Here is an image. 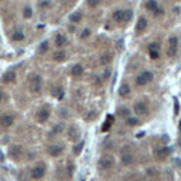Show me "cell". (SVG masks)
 I'll return each mask as SVG.
<instances>
[{
  "instance_id": "8fae6325",
  "label": "cell",
  "mask_w": 181,
  "mask_h": 181,
  "mask_svg": "<svg viewBox=\"0 0 181 181\" xmlns=\"http://www.w3.org/2000/svg\"><path fill=\"white\" fill-rule=\"evenodd\" d=\"M47 151L51 157H60L62 154V151H64V147L61 144H51V146H48Z\"/></svg>"
},
{
  "instance_id": "3957f363",
  "label": "cell",
  "mask_w": 181,
  "mask_h": 181,
  "mask_svg": "<svg viewBox=\"0 0 181 181\" xmlns=\"http://www.w3.org/2000/svg\"><path fill=\"white\" fill-rule=\"evenodd\" d=\"M98 170L99 171H109L115 167V157L109 154L102 156L99 160H98Z\"/></svg>"
},
{
  "instance_id": "74e56055",
  "label": "cell",
  "mask_w": 181,
  "mask_h": 181,
  "mask_svg": "<svg viewBox=\"0 0 181 181\" xmlns=\"http://www.w3.org/2000/svg\"><path fill=\"white\" fill-rule=\"evenodd\" d=\"M61 116H67V109H61Z\"/></svg>"
},
{
  "instance_id": "f546056e",
  "label": "cell",
  "mask_w": 181,
  "mask_h": 181,
  "mask_svg": "<svg viewBox=\"0 0 181 181\" xmlns=\"http://www.w3.org/2000/svg\"><path fill=\"white\" fill-rule=\"evenodd\" d=\"M90 34H92V30H90V28H84V30L81 31V34H79V38L81 40H85V38L90 37Z\"/></svg>"
},
{
  "instance_id": "e575fe53",
  "label": "cell",
  "mask_w": 181,
  "mask_h": 181,
  "mask_svg": "<svg viewBox=\"0 0 181 181\" xmlns=\"http://www.w3.org/2000/svg\"><path fill=\"white\" fill-rule=\"evenodd\" d=\"M146 174L150 175V177H153L154 174H157V171H156V168H149V170L146 171Z\"/></svg>"
},
{
  "instance_id": "d590c367",
  "label": "cell",
  "mask_w": 181,
  "mask_h": 181,
  "mask_svg": "<svg viewBox=\"0 0 181 181\" xmlns=\"http://www.w3.org/2000/svg\"><path fill=\"white\" fill-rule=\"evenodd\" d=\"M88 6L89 7H96V6H99V3H98V2H88Z\"/></svg>"
},
{
  "instance_id": "484cf974",
  "label": "cell",
  "mask_w": 181,
  "mask_h": 181,
  "mask_svg": "<svg viewBox=\"0 0 181 181\" xmlns=\"http://www.w3.org/2000/svg\"><path fill=\"white\" fill-rule=\"evenodd\" d=\"M65 130V124L64 123H58V124H55L53 128V134H60V133H62V132Z\"/></svg>"
},
{
  "instance_id": "7c38bea8",
  "label": "cell",
  "mask_w": 181,
  "mask_h": 181,
  "mask_svg": "<svg viewBox=\"0 0 181 181\" xmlns=\"http://www.w3.org/2000/svg\"><path fill=\"white\" fill-rule=\"evenodd\" d=\"M50 115H51V111L48 107H41L40 111L37 112V120L40 123H45L50 119Z\"/></svg>"
},
{
  "instance_id": "4fadbf2b",
  "label": "cell",
  "mask_w": 181,
  "mask_h": 181,
  "mask_svg": "<svg viewBox=\"0 0 181 181\" xmlns=\"http://www.w3.org/2000/svg\"><path fill=\"white\" fill-rule=\"evenodd\" d=\"M54 44H55V47L57 48H64L68 45V38L65 37L64 34L58 33L55 37H54Z\"/></svg>"
},
{
  "instance_id": "277c9868",
  "label": "cell",
  "mask_w": 181,
  "mask_h": 181,
  "mask_svg": "<svg viewBox=\"0 0 181 181\" xmlns=\"http://www.w3.org/2000/svg\"><path fill=\"white\" fill-rule=\"evenodd\" d=\"M28 86H30V90L31 94L34 95H38L43 89V78L41 75L38 74H33L30 77V81H28Z\"/></svg>"
},
{
  "instance_id": "2e32d148",
  "label": "cell",
  "mask_w": 181,
  "mask_h": 181,
  "mask_svg": "<svg viewBox=\"0 0 181 181\" xmlns=\"http://www.w3.org/2000/svg\"><path fill=\"white\" fill-rule=\"evenodd\" d=\"M13 123H14V117L11 115H4V116L0 117V124L3 128H10Z\"/></svg>"
},
{
  "instance_id": "f35d334b",
  "label": "cell",
  "mask_w": 181,
  "mask_h": 181,
  "mask_svg": "<svg viewBox=\"0 0 181 181\" xmlns=\"http://www.w3.org/2000/svg\"><path fill=\"white\" fill-rule=\"evenodd\" d=\"M4 98H6V96H4V95H3V92L0 90V102H3V101H4Z\"/></svg>"
},
{
  "instance_id": "ac0fdd59",
  "label": "cell",
  "mask_w": 181,
  "mask_h": 181,
  "mask_svg": "<svg viewBox=\"0 0 181 181\" xmlns=\"http://www.w3.org/2000/svg\"><path fill=\"white\" fill-rule=\"evenodd\" d=\"M149 54H150V57L153 58V60H157V58L160 57V53H158V44H156V43L150 44V47H149Z\"/></svg>"
},
{
  "instance_id": "9a60e30c",
  "label": "cell",
  "mask_w": 181,
  "mask_h": 181,
  "mask_svg": "<svg viewBox=\"0 0 181 181\" xmlns=\"http://www.w3.org/2000/svg\"><path fill=\"white\" fill-rule=\"evenodd\" d=\"M120 163L123 166H132L134 163V156L132 154V153H124V154H122V157H120Z\"/></svg>"
},
{
  "instance_id": "cb8c5ba5",
  "label": "cell",
  "mask_w": 181,
  "mask_h": 181,
  "mask_svg": "<svg viewBox=\"0 0 181 181\" xmlns=\"http://www.w3.org/2000/svg\"><path fill=\"white\" fill-rule=\"evenodd\" d=\"M132 112H130V109H129V107H119V109H117V115H119V116L120 117H123V119H126V117H129V116H132Z\"/></svg>"
},
{
  "instance_id": "8992f818",
  "label": "cell",
  "mask_w": 181,
  "mask_h": 181,
  "mask_svg": "<svg viewBox=\"0 0 181 181\" xmlns=\"http://www.w3.org/2000/svg\"><path fill=\"white\" fill-rule=\"evenodd\" d=\"M133 112L136 116H146L149 113V103L146 101H137L133 103Z\"/></svg>"
},
{
  "instance_id": "ab89813d",
  "label": "cell",
  "mask_w": 181,
  "mask_h": 181,
  "mask_svg": "<svg viewBox=\"0 0 181 181\" xmlns=\"http://www.w3.org/2000/svg\"><path fill=\"white\" fill-rule=\"evenodd\" d=\"M4 160V156H3V153H2V151H0V163H2V161Z\"/></svg>"
},
{
  "instance_id": "836d02e7",
  "label": "cell",
  "mask_w": 181,
  "mask_h": 181,
  "mask_svg": "<svg viewBox=\"0 0 181 181\" xmlns=\"http://www.w3.org/2000/svg\"><path fill=\"white\" fill-rule=\"evenodd\" d=\"M82 146H84V143H79L78 146H75V150H74V153H75V154H79V153H81V150H82Z\"/></svg>"
},
{
  "instance_id": "8d00e7d4",
  "label": "cell",
  "mask_w": 181,
  "mask_h": 181,
  "mask_svg": "<svg viewBox=\"0 0 181 181\" xmlns=\"http://www.w3.org/2000/svg\"><path fill=\"white\" fill-rule=\"evenodd\" d=\"M51 3L50 2H45V3H40V7H50Z\"/></svg>"
},
{
  "instance_id": "ffe728a7",
  "label": "cell",
  "mask_w": 181,
  "mask_h": 181,
  "mask_svg": "<svg viewBox=\"0 0 181 181\" xmlns=\"http://www.w3.org/2000/svg\"><path fill=\"white\" fill-rule=\"evenodd\" d=\"M14 79H16V72L14 71H7L6 74L3 75L4 84H11V82H14Z\"/></svg>"
},
{
  "instance_id": "f1b7e54d",
  "label": "cell",
  "mask_w": 181,
  "mask_h": 181,
  "mask_svg": "<svg viewBox=\"0 0 181 181\" xmlns=\"http://www.w3.org/2000/svg\"><path fill=\"white\" fill-rule=\"evenodd\" d=\"M23 16L26 17V19H31V17H33V9H31L30 6H24V9H23Z\"/></svg>"
},
{
  "instance_id": "4dcf8cb0",
  "label": "cell",
  "mask_w": 181,
  "mask_h": 181,
  "mask_svg": "<svg viewBox=\"0 0 181 181\" xmlns=\"http://www.w3.org/2000/svg\"><path fill=\"white\" fill-rule=\"evenodd\" d=\"M112 61V55L111 54H105L103 57H101V64H107Z\"/></svg>"
},
{
  "instance_id": "7a4b0ae2",
  "label": "cell",
  "mask_w": 181,
  "mask_h": 181,
  "mask_svg": "<svg viewBox=\"0 0 181 181\" xmlns=\"http://www.w3.org/2000/svg\"><path fill=\"white\" fill-rule=\"evenodd\" d=\"M153 79H154L153 72L149 71V69H144V71H141V72H139V74L136 75V78H134V84H136V86H146V85H149Z\"/></svg>"
},
{
  "instance_id": "4316f807",
  "label": "cell",
  "mask_w": 181,
  "mask_h": 181,
  "mask_svg": "<svg viewBox=\"0 0 181 181\" xmlns=\"http://www.w3.org/2000/svg\"><path fill=\"white\" fill-rule=\"evenodd\" d=\"M24 38H26V36H24V33L21 30L14 31V34H13V40L14 41H23Z\"/></svg>"
},
{
  "instance_id": "5b68a950",
  "label": "cell",
  "mask_w": 181,
  "mask_h": 181,
  "mask_svg": "<svg viewBox=\"0 0 181 181\" xmlns=\"http://www.w3.org/2000/svg\"><path fill=\"white\" fill-rule=\"evenodd\" d=\"M178 37L177 36H170L167 40V50H166V54H167L168 58H174L178 53Z\"/></svg>"
},
{
  "instance_id": "9c48e42d",
  "label": "cell",
  "mask_w": 181,
  "mask_h": 181,
  "mask_svg": "<svg viewBox=\"0 0 181 181\" xmlns=\"http://www.w3.org/2000/svg\"><path fill=\"white\" fill-rule=\"evenodd\" d=\"M81 137V130L78 126L75 124H71L69 128L67 129V139L69 141H78Z\"/></svg>"
},
{
  "instance_id": "1f68e13d",
  "label": "cell",
  "mask_w": 181,
  "mask_h": 181,
  "mask_svg": "<svg viewBox=\"0 0 181 181\" xmlns=\"http://www.w3.org/2000/svg\"><path fill=\"white\" fill-rule=\"evenodd\" d=\"M153 14H154L156 17H158V16H163V14H164V9H163V7H161V6H158L157 9H156L154 11H153Z\"/></svg>"
},
{
  "instance_id": "30bf717a",
  "label": "cell",
  "mask_w": 181,
  "mask_h": 181,
  "mask_svg": "<svg viewBox=\"0 0 181 181\" xmlns=\"http://www.w3.org/2000/svg\"><path fill=\"white\" fill-rule=\"evenodd\" d=\"M30 175L33 180H41L45 175V167L44 166H36V167L31 168Z\"/></svg>"
},
{
  "instance_id": "83f0119b",
  "label": "cell",
  "mask_w": 181,
  "mask_h": 181,
  "mask_svg": "<svg viewBox=\"0 0 181 181\" xmlns=\"http://www.w3.org/2000/svg\"><path fill=\"white\" fill-rule=\"evenodd\" d=\"M48 48H50V43L48 41H43L40 45V48H38V53L40 54H45L48 51Z\"/></svg>"
},
{
  "instance_id": "44dd1931",
  "label": "cell",
  "mask_w": 181,
  "mask_h": 181,
  "mask_svg": "<svg viewBox=\"0 0 181 181\" xmlns=\"http://www.w3.org/2000/svg\"><path fill=\"white\" fill-rule=\"evenodd\" d=\"M71 74L74 75V77H81V75L84 74V67H82L81 64L72 65V68H71Z\"/></svg>"
},
{
  "instance_id": "ba28073f",
  "label": "cell",
  "mask_w": 181,
  "mask_h": 181,
  "mask_svg": "<svg viewBox=\"0 0 181 181\" xmlns=\"http://www.w3.org/2000/svg\"><path fill=\"white\" fill-rule=\"evenodd\" d=\"M149 27V20L146 16H140L137 19V21H136V26H134V33L137 34V36H140V34H143L144 31L147 30Z\"/></svg>"
},
{
  "instance_id": "e0dca14e",
  "label": "cell",
  "mask_w": 181,
  "mask_h": 181,
  "mask_svg": "<svg viewBox=\"0 0 181 181\" xmlns=\"http://www.w3.org/2000/svg\"><path fill=\"white\" fill-rule=\"evenodd\" d=\"M132 89H130V85L128 84V82H123V84L120 85V88H119V95H120L122 98H128L129 95H130Z\"/></svg>"
},
{
  "instance_id": "d6986e66",
  "label": "cell",
  "mask_w": 181,
  "mask_h": 181,
  "mask_svg": "<svg viewBox=\"0 0 181 181\" xmlns=\"http://www.w3.org/2000/svg\"><path fill=\"white\" fill-rule=\"evenodd\" d=\"M126 124H128L129 128H137L139 124H140V119L136 116H129V117H126Z\"/></svg>"
},
{
  "instance_id": "d4e9b609",
  "label": "cell",
  "mask_w": 181,
  "mask_h": 181,
  "mask_svg": "<svg viewBox=\"0 0 181 181\" xmlns=\"http://www.w3.org/2000/svg\"><path fill=\"white\" fill-rule=\"evenodd\" d=\"M53 58H54V61H57V62H62V61H65V58H67V54H65L64 51H57V53H54Z\"/></svg>"
},
{
  "instance_id": "d6a6232c",
  "label": "cell",
  "mask_w": 181,
  "mask_h": 181,
  "mask_svg": "<svg viewBox=\"0 0 181 181\" xmlns=\"http://www.w3.org/2000/svg\"><path fill=\"white\" fill-rule=\"evenodd\" d=\"M54 95L57 98H62L64 96V90L61 89V88H58V89H55V92H54Z\"/></svg>"
},
{
  "instance_id": "7402d4cb",
  "label": "cell",
  "mask_w": 181,
  "mask_h": 181,
  "mask_svg": "<svg viewBox=\"0 0 181 181\" xmlns=\"http://www.w3.org/2000/svg\"><path fill=\"white\" fill-rule=\"evenodd\" d=\"M81 20H82V13H81V11H74V13L69 16V21L72 24H78Z\"/></svg>"
},
{
  "instance_id": "5bb4252c",
  "label": "cell",
  "mask_w": 181,
  "mask_h": 181,
  "mask_svg": "<svg viewBox=\"0 0 181 181\" xmlns=\"http://www.w3.org/2000/svg\"><path fill=\"white\" fill-rule=\"evenodd\" d=\"M21 154H23L21 146H11L10 150H9V156H10V158H13V160H19V158L21 157Z\"/></svg>"
},
{
  "instance_id": "603a6c76",
  "label": "cell",
  "mask_w": 181,
  "mask_h": 181,
  "mask_svg": "<svg viewBox=\"0 0 181 181\" xmlns=\"http://www.w3.org/2000/svg\"><path fill=\"white\" fill-rule=\"evenodd\" d=\"M158 6H160V4H158L157 2H153V0H150V2H146V3H144V9H146L147 11H151V13H153V11H154Z\"/></svg>"
},
{
  "instance_id": "6da1fadb",
  "label": "cell",
  "mask_w": 181,
  "mask_h": 181,
  "mask_svg": "<svg viewBox=\"0 0 181 181\" xmlns=\"http://www.w3.org/2000/svg\"><path fill=\"white\" fill-rule=\"evenodd\" d=\"M133 17V11L130 9H116L112 13V20L116 23H129Z\"/></svg>"
},
{
  "instance_id": "52a82bcc",
  "label": "cell",
  "mask_w": 181,
  "mask_h": 181,
  "mask_svg": "<svg viewBox=\"0 0 181 181\" xmlns=\"http://www.w3.org/2000/svg\"><path fill=\"white\" fill-rule=\"evenodd\" d=\"M171 153H173V149L170 146H158L154 150V157L157 160H166Z\"/></svg>"
}]
</instances>
